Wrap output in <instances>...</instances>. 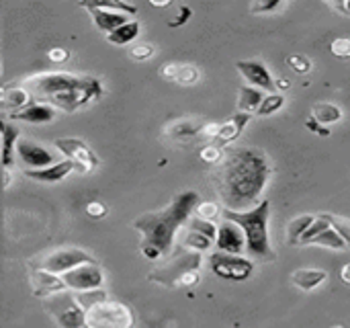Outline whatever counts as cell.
I'll use <instances>...</instances> for the list:
<instances>
[{
	"instance_id": "obj_1",
	"label": "cell",
	"mask_w": 350,
	"mask_h": 328,
	"mask_svg": "<svg viewBox=\"0 0 350 328\" xmlns=\"http://www.w3.org/2000/svg\"><path fill=\"white\" fill-rule=\"evenodd\" d=\"M273 177V160L260 148H236L224 156L213 173V187L224 210L248 212L262 199Z\"/></svg>"
},
{
	"instance_id": "obj_2",
	"label": "cell",
	"mask_w": 350,
	"mask_h": 328,
	"mask_svg": "<svg viewBox=\"0 0 350 328\" xmlns=\"http://www.w3.org/2000/svg\"><path fill=\"white\" fill-rule=\"evenodd\" d=\"M197 203V191H183L164 210L142 214L133 220V228L142 234L139 251L148 261H158L172 251L178 230L189 224Z\"/></svg>"
},
{
	"instance_id": "obj_3",
	"label": "cell",
	"mask_w": 350,
	"mask_h": 328,
	"mask_svg": "<svg viewBox=\"0 0 350 328\" xmlns=\"http://www.w3.org/2000/svg\"><path fill=\"white\" fill-rule=\"evenodd\" d=\"M27 92L37 101L51 105L55 111L76 113L103 99V82L94 76L72 72H41L25 80Z\"/></svg>"
},
{
	"instance_id": "obj_4",
	"label": "cell",
	"mask_w": 350,
	"mask_h": 328,
	"mask_svg": "<svg viewBox=\"0 0 350 328\" xmlns=\"http://www.w3.org/2000/svg\"><path fill=\"white\" fill-rule=\"evenodd\" d=\"M224 220L234 222L236 226L242 228L244 238H246V253L252 259L273 263L277 259L271 238H269V222H271V201L262 199L256 207L248 212H232V210H221Z\"/></svg>"
},
{
	"instance_id": "obj_5",
	"label": "cell",
	"mask_w": 350,
	"mask_h": 328,
	"mask_svg": "<svg viewBox=\"0 0 350 328\" xmlns=\"http://www.w3.org/2000/svg\"><path fill=\"white\" fill-rule=\"evenodd\" d=\"M201 263L203 257L199 253L183 249L172 261L154 269L148 279L164 288H195L201 281Z\"/></svg>"
},
{
	"instance_id": "obj_6",
	"label": "cell",
	"mask_w": 350,
	"mask_h": 328,
	"mask_svg": "<svg viewBox=\"0 0 350 328\" xmlns=\"http://www.w3.org/2000/svg\"><path fill=\"white\" fill-rule=\"evenodd\" d=\"M133 323L131 308L109 298L90 306L84 314V328H133Z\"/></svg>"
},
{
	"instance_id": "obj_7",
	"label": "cell",
	"mask_w": 350,
	"mask_h": 328,
	"mask_svg": "<svg viewBox=\"0 0 350 328\" xmlns=\"http://www.w3.org/2000/svg\"><path fill=\"white\" fill-rule=\"evenodd\" d=\"M45 310L47 314L57 323L59 328H82L84 327V308L78 304L76 294L72 292H59L49 298H45Z\"/></svg>"
},
{
	"instance_id": "obj_8",
	"label": "cell",
	"mask_w": 350,
	"mask_h": 328,
	"mask_svg": "<svg viewBox=\"0 0 350 328\" xmlns=\"http://www.w3.org/2000/svg\"><path fill=\"white\" fill-rule=\"evenodd\" d=\"M80 265H98V261L82 249L68 247V249H55L49 255H45L43 261L39 263V269L62 277L64 273H68Z\"/></svg>"
},
{
	"instance_id": "obj_9",
	"label": "cell",
	"mask_w": 350,
	"mask_h": 328,
	"mask_svg": "<svg viewBox=\"0 0 350 328\" xmlns=\"http://www.w3.org/2000/svg\"><path fill=\"white\" fill-rule=\"evenodd\" d=\"M209 269L213 275L228 281H248L254 275V263L242 255L215 253L209 257Z\"/></svg>"
},
{
	"instance_id": "obj_10",
	"label": "cell",
	"mask_w": 350,
	"mask_h": 328,
	"mask_svg": "<svg viewBox=\"0 0 350 328\" xmlns=\"http://www.w3.org/2000/svg\"><path fill=\"white\" fill-rule=\"evenodd\" d=\"M53 146L68 158V160H72L76 166H78V173H82V175H86V173H90L92 168H96L98 166V156L92 152V148L84 142V140H80V138H57L55 142H53Z\"/></svg>"
},
{
	"instance_id": "obj_11",
	"label": "cell",
	"mask_w": 350,
	"mask_h": 328,
	"mask_svg": "<svg viewBox=\"0 0 350 328\" xmlns=\"http://www.w3.org/2000/svg\"><path fill=\"white\" fill-rule=\"evenodd\" d=\"M64 286L72 294H82V292H92L100 290L105 286V273L100 265H80L68 273L62 275Z\"/></svg>"
},
{
	"instance_id": "obj_12",
	"label": "cell",
	"mask_w": 350,
	"mask_h": 328,
	"mask_svg": "<svg viewBox=\"0 0 350 328\" xmlns=\"http://www.w3.org/2000/svg\"><path fill=\"white\" fill-rule=\"evenodd\" d=\"M14 154L18 156L25 171H37V168H45V166L53 164V154L33 140L18 138V142L14 146Z\"/></svg>"
},
{
	"instance_id": "obj_13",
	"label": "cell",
	"mask_w": 350,
	"mask_h": 328,
	"mask_svg": "<svg viewBox=\"0 0 350 328\" xmlns=\"http://www.w3.org/2000/svg\"><path fill=\"white\" fill-rule=\"evenodd\" d=\"M236 68L244 76L248 86L269 90V92L275 90V78H273L271 70L267 68V64L262 60H258V58H254V60H238Z\"/></svg>"
},
{
	"instance_id": "obj_14",
	"label": "cell",
	"mask_w": 350,
	"mask_h": 328,
	"mask_svg": "<svg viewBox=\"0 0 350 328\" xmlns=\"http://www.w3.org/2000/svg\"><path fill=\"white\" fill-rule=\"evenodd\" d=\"M203 125H205L203 119H197V117H180V119H174V121L166 123L162 127V136L166 140H170V142L187 144V142H193L195 138L201 136Z\"/></svg>"
},
{
	"instance_id": "obj_15",
	"label": "cell",
	"mask_w": 350,
	"mask_h": 328,
	"mask_svg": "<svg viewBox=\"0 0 350 328\" xmlns=\"http://www.w3.org/2000/svg\"><path fill=\"white\" fill-rule=\"evenodd\" d=\"M215 247L217 253L226 255H242L246 251V238L240 226H236L230 220H224L217 226V236H215Z\"/></svg>"
},
{
	"instance_id": "obj_16",
	"label": "cell",
	"mask_w": 350,
	"mask_h": 328,
	"mask_svg": "<svg viewBox=\"0 0 350 328\" xmlns=\"http://www.w3.org/2000/svg\"><path fill=\"white\" fill-rule=\"evenodd\" d=\"M27 179H33L37 183H45V185H53V183H59L64 181L68 175L72 173H78V166L72 162V160H62V162H53L51 166H45V168H37V171H23Z\"/></svg>"
},
{
	"instance_id": "obj_17",
	"label": "cell",
	"mask_w": 350,
	"mask_h": 328,
	"mask_svg": "<svg viewBox=\"0 0 350 328\" xmlns=\"http://www.w3.org/2000/svg\"><path fill=\"white\" fill-rule=\"evenodd\" d=\"M250 119H252L250 113H240V111H236V115H232L228 121L219 123V131H217V136H215V140H213L211 144H215V146H219V148H224V146H228V144H234V142L242 136V131L246 129V125L250 123Z\"/></svg>"
},
{
	"instance_id": "obj_18",
	"label": "cell",
	"mask_w": 350,
	"mask_h": 328,
	"mask_svg": "<svg viewBox=\"0 0 350 328\" xmlns=\"http://www.w3.org/2000/svg\"><path fill=\"white\" fill-rule=\"evenodd\" d=\"M29 283H31V292H33L37 298H49V296H53V294L66 292L64 279H62L59 275L47 273V271H43V269L33 271L31 277H29Z\"/></svg>"
},
{
	"instance_id": "obj_19",
	"label": "cell",
	"mask_w": 350,
	"mask_h": 328,
	"mask_svg": "<svg viewBox=\"0 0 350 328\" xmlns=\"http://www.w3.org/2000/svg\"><path fill=\"white\" fill-rule=\"evenodd\" d=\"M8 119L33 123V125H43V123H51V121L55 119V109H53L51 105L33 101V103H29L27 107H23L21 111L8 115Z\"/></svg>"
},
{
	"instance_id": "obj_20",
	"label": "cell",
	"mask_w": 350,
	"mask_h": 328,
	"mask_svg": "<svg viewBox=\"0 0 350 328\" xmlns=\"http://www.w3.org/2000/svg\"><path fill=\"white\" fill-rule=\"evenodd\" d=\"M78 6H80V8H84V10H88V12H90V16H92V23H94L100 31H105L107 35H109V33H113L117 27H121V25H125V23L129 21V16H127V14H123V12H113V10L94 8L90 2H80Z\"/></svg>"
},
{
	"instance_id": "obj_21",
	"label": "cell",
	"mask_w": 350,
	"mask_h": 328,
	"mask_svg": "<svg viewBox=\"0 0 350 328\" xmlns=\"http://www.w3.org/2000/svg\"><path fill=\"white\" fill-rule=\"evenodd\" d=\"M18 138V129L6 119H0V164L4 171H10L14 164V146Z\"/></svg>"
},
{
	"instance_id": "obj_22",
	"label": "cell",
	"mask_w": 350,
	"mask_h": 328,
	"mask_svg": "<svg viewBox=\"0 0 350 328\" xmlns=\"http://www.w3.org/2000/svg\"><path fill=\"white\" fill-rule=\"evenodd\" d=\"M328 279V271L324 269H297L291 273V283L301 292H314L324 286Z\"/></svg>"
},
{
	"instance_id": "obj_23",
	"label": "cell",
	"mask_w": 350,
	"mask_h": 328,
	"mask_svg": "<svg viewBox=\"0 0 350 328\" xmlns=\"http://www.w3.org/2000/svg\"><path fill=\"white\" fill-rule=\"evenodd\" d=\"M31 94L27 92L25 86H10V88H0V111L6 113H16L23 107L29 105Z\"/></svg>"
},
{
	"instance_id": "obj_24",
	"label": "cell",
	"mask_w": 350,
	"mask_h": 328,
	"mask_svg": "<svg viewBox=\"0 0 350 328\" xmlns=\"http://www.w3.org/2000/svg\"><path fill=\"white\" fill-rule=\"evenodd\" d=\"M265 90H260V88H254V86H248V84H244V86H240V94H238V111L240 113H256L258 111V107H260V103L265 101Z\"/></svg>"
},
{
	"instance_id": "obj_25",
	"label": "cell",
	"mask_w": 350,
	"mask_h": 328,
	"mask_svg": "<svg viewBox=\"0 0 350 328\" xmlns=\"http://www.w3.org/2000/svg\"><path fill=\"white\" fill-rule=\"evenodd\" d=\"M312 117H314L320 125L328 127V125H332V123L342 121L345 113H342V109H340L338 105L322 101V103H316V105L312 107Z\"/></svg>"
},
{
	"instance_id": "obj_26",
	"label": "cell",
	"mask_w": 350,
	"mask_h": 328,
	"mask_svg": "<svg viewBox=\"0 0 350 328\" xmlns=\"http://www.w3.org/2000/svg\"><path fill=\"white\" fill-rule=\"evenodd\" d=\"M139 21H127L125 25H121V27H117L113 33H109L107 35V41L109 43H113V45H131V41H135L137 39V35H139Z\"/></svg>"
},
{
	"instance_id": "obj_27",
	"label": "cell",
	"mask_w": 350,
	"mask_h": 328,
	"mask_svg": "<svg viewBox=\"0 0 350 328\" xmlns=\"http://www.w3.org/2000/svg\"><path fill=\"white\" fill-rule=\"evenodd\" d=\"M316 220V216L312 214H304V216H297L293 218L289 224H287V238L293 247H299V238L306 234V230L312 226V222Z\"/></svg>"
},
{
	"instance_id": "obj_28",
	"label": "cell",
	"mask_w": 350,
	"mask_h": 328,
	"mask_svg": "<svg viewBox=\"0 0 350 328\" xmlns=\"http://www.w3.org/2000/svg\"><path fill=\"white\" fill-rule=\"evenodd\" d=\"M310 244H314V247H326V249H332V251H347L345 240L332 230V226L326 228L324 232H320L316 238H312V240L308 242V247H310Z\"/></svg>"
},
{
	"instance_id": "obj_29",
	"label": "cell",
	"mask_w": 350,
	"mask_h": 328,
	"mask_svg": "<svg viewBox=\"0 0 350 328\" xmlns=\"http://www.w3.org/2000/svg\"><path fill=\"white\" fill-rule=\"evenodd\" d=\"M183 247L187 251H193V253L203 255V253H207L213 247V240H209L207 236H203V234H199L195 230H187V236L183 240Z\"/></svg>"
},
{
	"instance_id": "obj_30",
	"label": "cell",
	"mask_w": 350,
	"mask_h": 328,
	"mask_svg": "<svg viewBox=\"0 0 350 328\" xmlns=\"http://www.w3.org/2000/svg\"><path fill=\"white\" fill-rule=\"evenodd\" d=\"M201 80V70L193 64H178V70H176V76H174V82L176 84H183V86H193Z\"/></svg>"
},
{
	"instance_id": "obj_31",
	"label": "cell",
	"mask_w": 350,
	"mask_h": 328,
	"mask_svg": "<svg viewBox=\"0 0 350 328\" xmlns=\"http://www.w3.org/2000/svg\"><path fill=\"white\" fill-rule=\"evenodd\" d=\"M283 107H285V97H283L281 92H271V94H267V97H265V101L260 103V107H258L256 115H260V117H269V115L279 113Z\"/></svg>"
},
{
	"instance_id": "obj_32",
	"label": "cell",
	"mask_w": 350,
	"mask_h": 328,
	"mask_svg": "<svg viewBox=\"0 0 350 328\" xmlns=\"http://www.w3.org/2000/svg\"><path fill=\"white\" fill-rule=\"evenodd\" d=\"M328 224L332 226V230L345 240L347 249H350V218H342V216H334V214H322Z\"/></svg>"
},
{
	"instance_id": "obj_33",
	"label": "cell",
	"mask_w": 350,
	"mask_h": 328,
	"mask_svg": "<svg viewBox=\"0 0 350 328\" xmlns=\"http://www.w3.org/2000/svg\"><path fill=\"white\" fill-rule=\"evenodd\" d=\"M285 8H287V2L283 0H258L248 6V10L254 14H277Z\"/></svg>"
},
{
	"instance_id": "obj_34",
	"label": "cell",
	"mask_w": 350,
	"mask_h": 328,
	"mask_svg": "<svg viewBox=\"0 0 350 328\" xmlns=\"http://www.w3.org/2000/svg\"><path fill=\"white\" fill-rule=\"evenodd\" d=\"M193 216H197L201 220H207V222H215L221 216V207L215 201H199Z\"/></svg>"
},
{
	"instance_id": "obj_35",
	"label": "cell",
	"mask_w": 350,
	"mask_h": 328,
	"mask_svg": "<svg viewBox=\"0 0 350 328\" xmlns=\"http://www.w3.org/2000/svg\"><path fill=\"white\" fill-rule=\"evenodd\" d=\"M187 226H189V230H195V232H199V234H203V236H207L209 240L215 242V236H217V226H215V222H207V220H201V218L193 216V218L189 220Z\"/></svg>"
},
{
	"instance_id": "obj_36",
	"label": "cell",
	"mask_w": 350,
	"mask_h": 328,
	"mask_svg": "<svg viewBox=\"0 0 350 328\" xmlns=\"http://www.w3.org/2000/svg\"><path fill=\"white\" fill-rule=\"evenodd\" d=\"M109 296H107V292L100 288V290H92V292H82V294H76V300H78V304L84 308V312L90 308V306H94V304H98V302H103V300H107Z\"/></svg>"
},
{
	"instance_id": "obj_37",
	"label": "cell",
	"mask_w": 350,
	"mask_h": 328,
	"mask_svg": "<svg viewBox=\"0 0 350 328\" xmlns=\"http://www.w3.org/2000/svg\"><path fill=\"white\" fill-rule=\"evenodd\" d=\"M224 148H219V146H215V144H207V146H203L201 148V152H199V158L205 162V164H213V166H217L221 160H224Z\"/></svg>"
},
{
	"instance_id": "obj_38",
	"label": "cell",
	"mask_w": 350,
	"mask_h": 328,
	"mask_svg": "<svg viewBox=\"0 0 350 328\" xmlns=\"http://www.w3.org/2000/svg\"><path fill=\"white\" fill-rule=\"evenodd\" d=\"M154 53H156V47H154L152 43H148V41L133 43V45L129 47V58H133V60H137V62H146V60H150Z\"/></svg>"
},
{
	"instance_id": "obj_39",
	"label": "cell",
	"mask_w": 350,
	"mask_h": 328,
	"mask_svg": "<svg viewBox=\"0 0 350 328\" xmlns=\"http://www.w3.org/2000/svg\"><path fill=\"white\" fill-rule=\"evenodd\" d=\"M287 64H289V68H291L293 72H297V74H310L312 68H314L312 60L306 58V55H301V53H291V55L287 58Z\"/></svg>"
},
{
	"instance_id": "obj_40",
	"label": "cell",
	"mask_w": 350,
	"mask_h": 328,
	"mask_svg": "<svg viewBox=\"0 0 350 328\" xmlns=\"http://www.w3.org/2000/svg\"><path fill=\"white\" fill-rule=\"evenodd\" d=\"M330 51H332L336 58L350 60V37H336V39L330 43Z\"/></svg>"
},
{
	"instance_id": "obj_41",
	"label": "cell",
	"mask_w": 350,
	"mask_h": 328,
	"mask_svg": "<svg viewBox=\"0 0 350 328\" xmlns=\"http://www.w3.org/2000/svg\"><path fill=\"white\" fill-rule=\"evenodd\" d=\"M86 214H88V218H92V220H103V218H107V205L105 203H100V201H90V203H86Z\"/></svg>"
},
{
	"instance_id": "obj_42",
	"label": "cell",
	"mask_w": 350,
	"mask_h": 328,
	"mask_svg": "<svg viewBox=\"0 0 350 328\" xmlns=\"http://www.w3.org/2000/svg\"><path fill=\"white\" fill-rule=\"evenodd\" d=\"M47 55H49V62H53V64H66L70 60V51L64 47H53V49H49Z\"/></svg>"
},
{
	"instance_id": "obj_43",
	"label": "cell",
	"mask_w": 350,
	"mask_h": 328,
	"mask_svg": "<svg viewBox=\"0 0 350 328\" xmlns=\"http://www.w3.org/2000/svg\"><path fill=\"white\" fill-rule=\"evenodd\" d=\"M326 4H328L332 10H336L338 14H342V16H350V0H336V2L328 0Z\"/></svg>"
},
{
	"instance_id": "obj_44",
	"label": "cell",
	"mask_w": 350,
	"mask_h": 328,
	"mask_svg": "<svg viewBox=\"0 0 350 328\" xmlns=\"http://www.w3.org/2000/svg\"><path fill=\"white\" fill-rule=\"evenodd\" d=\"M306 127H308L310 131L318 134V136H324V138H328V136H330V129H328V127H324V125H320L314 117H310V119L306 121Z\"/></svg>"
},
{
	"instance_id": "obj_45",
	"label": "cell",
	"mask_w": 350,
	"mask_h": 328,
	"mask_svg": "<svg viewBox=\"0 0 350 328\" xmlns=\"http://www.w3.org/2000/svg\"><path fill=\"white\" fill-rule=\"evenodd\" d=\"M191 14H193V10H191L189 6H180V10H178V18H176V21H170L168 25H170V27H180V25H185V23L191 18Z\"/></svg>"
},
{
	"instance_id": "obj_46",
	"label": "cell",
	"mask_w": 350,
	"mask_h": 328,
	"mask_svg": "<svg viewBox=\"0 0 350 328\" xmlns=\"http://www.w3.org/2000/svg\"><path fill=\"white\" fill-rule=\"evenodd\" d=\"M217 131H219V123H215V121H211V123H205L203 125V131H201V136L205 138V140H215V136H217Z\"/></svg>"
},
{
	"instance_id": "obj_47",
	"label": "cell",
	"mask_w": 350,
	"mask_h": 328,
	"mask_svg": "<svg viewBox=\"0 0 350 328\" xmlns=\"http://www.w3.org/2000/svg\"><path fill=\"white\" fill-rule=\"evenodd\" d=\"M340 279H342V283L350 286V263H347V265L340 269Z\"/></svg>"
},
{
	"instance_id": "obj_48",
	"label": "cell",
	"mask_w": 350,
	"mask_h": 328,
	"mask_svg": "<svg viewBox=\"0 0 350 328\" xmlns=\"http://www.w3.org/2000/svg\"><path fill=\"white\" fill-rule=\"evenodd\" d=\"M10 183H12V175H10V171H4V189H8L10 187Z\"/></svg>"
},
{
	"instance_id": "obj_49",
	"label": "cell",
	"mask_w": 350,
	"mask_h": 328,
	"mask_svg": "<svg viewBox=\"0 0 350 328\" xmlns=\"http://www.w3.org/2000/svg\"><path fill=\"white\" fill-rule=\"evenodd\" d=\"M150 4H152V6H164V8H166V6H170V0H164V2H160V0H150Z\"/></svg>"
},
{
	"instance_id": "obj_50",
	"label": "cell",
	"mask_w": 350,
	"mask_h": 328,
	"mask_svg": "<svg viewBox=\"0 0 350 328\" xmlns=\"http://www.w3.org/2000/svg\"><path fill=\"white\" fill-rule=\"evenodd\" d=\"M277 86H279V88H289L291 82H289V80H277V82H275V88H277Z\"/></svg>"
},
{
	"instance_id": "obj_51",
	"label": "cell",
	"mask_w": 350,
	"mask_h": 328,
	"mask_svg": "<svg viewBox=\"0 0 350 328\" xmlns=\"http://www.w3.org/2000/svg\"><path fill=\"white\" fill-rule=\"evenodd\" d=\"M330 328H345L342 325H334V327H330Z\"/></svg>"
},
{
	"instance_id": "obj_52",
	"label": "cell",
	"mask_w": 350,
	"mask_h": 328,
	"mask_svg": "<svg viewBox=\"0 0 350 328\" xmlns=\"http://www.w3.org/2000/svg\"><path fill=\"white\" fill-rule=\"evenodd\" d=\"M0 72H2V66H0Z\"/></svg>"
}]
</instances>
